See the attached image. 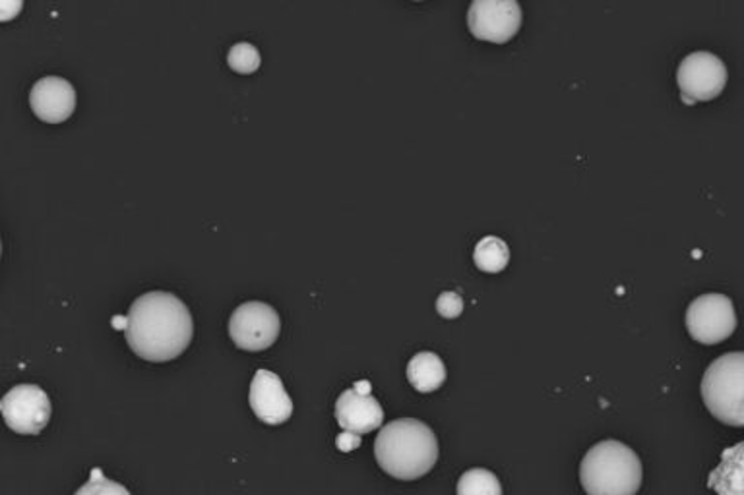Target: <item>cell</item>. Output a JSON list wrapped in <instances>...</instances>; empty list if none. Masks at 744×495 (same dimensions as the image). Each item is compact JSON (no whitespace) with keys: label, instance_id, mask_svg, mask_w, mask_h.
<instances>
[{"label":"cell","instance_id":"cell-1","mask_svg":"<svg viewBox=\"0 0 744 495\" xmlns=\"http://www.w3.org/2000/svg\"><path fill=\"white\" fill-rule=\"evenodd\" d=\"M126 340L134 355L148 362H169L189 348L195 333L187 304L175 294H142L128 309Z\"/></svg>","mask_w":744,"mask_h":495},{"label":"cell","instance_id":"cell-2","mask_svg":"<svg viewBox=\"0 0 744 495\" xmlns=\"http://www.w3.org/2000/svg\"><path fill=\"white\" fill-rule=\"evenodd\" d=\"M375 456L386 474L411 482L434 468L439 461V440L421 420L400 418L378 433Z\"/></svg>","mask_w":744,"mask_h":495},{"label":"cell","instance_id":"cell-3","mask_svg":"<svg viewBox=\"0 0 744 495\" xmlns=\"http://www.w3.org/2000/svg\"><path fill=\"white\" fill-rule=\"evenodd\" d=\"M642 476V461L635 449L615 440L594 445L580 464L581 487L588 495H636Z\"/></svg>","mask_w":744,"mask_h":495},{"label":"cell","instance_id":"cell-4","mask_svg":"<svg viewBox=\"0 0 744 495\" xmlns=\"http://www.w3.org/2000/svg\"><path fill=\"white\" fill-rule=\"evenodd\" d=\"M705 409L720 422L744 425V352H727L715 358L702 378Z\"/></svg>","mask_w":744,"mask_h":495},{"label":"cell","instance_id":"cell-5","mask_svg":"<svg viewBox=\"0 0 744 495\" xmlns=\"http://www.w3.org/2000/svg\"><path fill=\"white\" fill-rule=\"evenodd\" d=\"M682 103L715 99L727 85V66L717 54L696 51L682 59L677 70Z\"/></svg>","mask_w":744,"mask_h":495},{"label":"cell","instance_id":"cell-6","mask_svg":"<svg viewBox=\"0 0 744 495\" xmlns=\"http://www.w3.org/2000/svg\"><path fill=\"white\" fill-rule=\"evenodd\" d=\"M687 329L690 337L702 345H717L729 339L736 329L733 302L725 294L708 293L690 302L687 309Z\"/></svg>","mask_w":744,"mask_h":495},{"label":"cell","instance_id":"cell-7","mask_svg":"<svg viewBox=\"0 0 744 495\" xmlns=\"http://www.w3.org/2000/svg\"><path fill=\"white\" fill-rule=\"evenodd\" d=\"M282 331V319L264 302H244L229 319V337L237 347L259 352L272 347Z\"/></svg>","mask_w":744,"mask_h":495},{"label":"cell","instance_id":"cell-8","mask_svg":"<svg viewBox=\"0 0 744 495\" xmlns=\"http://www.w3.org/2000/svg\"><path fill=\"white\" fill-rule=\"evenodd\" d=\"M0 410L10 430L22 435H38L51 420L49 394L38 386H17L2 397Z\"/></svg>","mask_w":744,"mask_h":495},{"label":"cell","instance_id":"cell-9","mask_svg":"<svg viewBox=\"0 0 744 495\" xmlns=\"http://www.w3.org/2000/svg\"><path fill=\"white\" fill-rule=\"evenodd\" d=\"M468 25L473 38L502 45L520 30L522 8L516 0H475L468 10Z\"/></svg>","mask_w":744,"mask_h":495},{"label":"cell","instance_id":"cell-10","mask_svg":"<svg viewBox=\"0 0 744 495\" xmlns=\"http://www.w3.org/2000/svg\"><path fill=\"white\" fill-rule=\"evenodd\" d=\"M251 409L264 424L280 425L293 414V401L274 371L259 370L251 383Z\"/></svg>","mask_w":744,"mask_h":495},{"label":"cell","instance_id":"cell-11","mask_svg":"<svg viewBox=\"0 0 744 495\" xmlns=\"http://www.w3.org/2000/svg\"><path fill=\"white\" fill-rule=\"evenodd\" d=\"M30 105L35 116L43 123H64L76 108V92L71 82H66L63 77H41L32 87Z\"/></svg>","mask_w":744,"mask_h":495},{"label":"cell","instance_id":"cell-12","mask_svg":"<svg viewBox=\"0 0 744 495\" xmlns=\"http://www.w3.org/2000/svg\"><path fill=\"white\" fill-rule=\"evenodd\" d=\"M336 418L344 432L365 435L383 425L385 410L373 394H359L355 389H347L337 399Z\"/></svg>","mask_w":744,"mask_h":495},{"label":"cell","instance_id":"cell-13","mask_svg":"<svg viewBox=\"0 0 744 495\" xmlns=\"http://www.w3.org/2000/svg\"><path fill=\"white\" fill-rule=\"evenodd\" d=\"M715 495H744V441L721 453V461L712 472L710 482Z\"/></svg>","mask_w":744,"mask_h":495},{"label":"cell","instance_id":"cell-14","mask_svg":"<svg viewBox=\"0 0 744 495\" xmlns=\"http://www.w3.org/2000/svg\"><path fill=\"white\" fill-rule=\"evenodd\" d=\"M409 383L419 393H432L447 381V368L434 352H419L408 364Z\"/></svg>","mask_w":744,"mask_h":495},{"label":"cell","instance_id":"cell-15","mask_svg":"<svg viewBox=\"0 0 744 495\" xmlns=\"http://www.w3.org/2000/svg\"><path fill=\"white\" fill-rule=\"evenodd\" d=\"M473 262L478 270L485 273H501L510 263V247L499 236H485L478 242L473 252Z\"/></svg>","mask_w":744,"mask_h":495},{"label":"cell","instance_id":"cell-16","mask_svg":"<svg viewBox=\"0 0 744 495\" xmlns=\"http://www.w3.org/2000/svg\"><path fill=\"white\" fill-rule=\"evenodd\" d=\"M458 495H502L501 480L485 468H471L458 480Z\"/></svg>","mask_w":744,"mask_h":495},{"label":"cell","instance_id":"cell-17","mask_svg":"<svg viewBox=\"0 0 744 495\" xmlns=\"http://www.w3.org/2000/svg\"><path fill=\"white\" fill-rule=\"evenodd\" d=\"M229 69L235 70L239 74H252L260 69V53L256 46L251 43H237L228 56Z\"/></svg>","mask_w":744,"mask_h":495},{"label":"cell","instance_id":"cell-18","mask_svg":"<svg viewBox=\"0 0 744 495\" xmlns=\"http://www.w3.org/2000/svg\"><path fill=\"white\" fill-rule=\"evenodd\" d=\"M74 495H130V492L117 482L102 476V478H92V482L84 484Z\"/></svg>","mask_w":744,"mask_h":495},{"label":"cell","instance_id":"cell-19","mask_svg":"<svg viewBox=\"0 0 744 495\" xmlns=\"http://www.w3.org/2000/svg\"><path fill=\"white\" fill-rule=\"evenodd\" d=\"M437 312L440 316L447 319H454V317L462 316L463 298L458 293H442L437 301Z\"/></svg>","mask_w":744,"mask_h":495},{"label":"cell","instance_id":"cell-20","mask_svg":"<svg viewBox=\"0 0 744 495\" xmlns=\"http://www.w3.org/2000/svg\"><path fill=\"white\" fill-rule=\"evenodd\" d=\"M22 7H24L22 0H4V2H0V20L9 22L12 18H17Z\"/></svg>","mask_w":744,"mask_h":495},{"label":"cell","instance_id":"cell-21","mask_svg":"<svg viewBox=\"0 0 744 495\" xmlns=\"http://www.w3.org/2000/svg\"><path fill=\"white\" fill-rule=\"evenodd\" d=\"M337 449L344 451V453H349L353 449H357L360 445V435L352 432H344L339 438H337Z\"/></svg>","mask_w":744,"mask_h":495},{"label":"cell","instance_id":"cell-22","mask_svg":"<svg viewBox=\"0 0 744 495\" xmlns=\"http://www.w3.org/2000/svg\"><path fill=\"white\" fill-rule=\"evenodd\" d=\"M355 391L359 394H370V383L368 381H357L355 383Z\"/></svg>","mask_w":744,"mask_h":495},{"label":"cell","instance_id":"cell-23","mask_svg":"<svg viewBox=\"0 0 744 495\" xmlns=\"http://www.w3.org/2000/svg\"><path fill=\"white\" fill-rule=\"evenodd\" d=\"M113 324H115L117 329H125L126 331V327H128V317L117 316L115 319H113Z\"/></svg>","mask_w":744,"mask_h":495}]
</instances>
